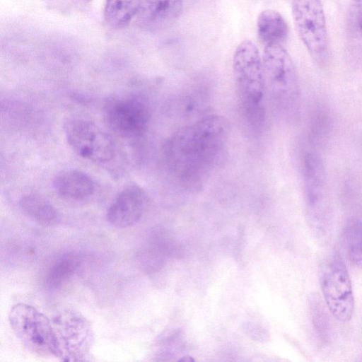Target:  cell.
Wrapping results in <instances>:
<instances>
[{
    "label": "cell",
    "mask_w": 362,
    "mask_h": 362,
    "mask_svg": "<svg viewBox=\"0 0 362 362\" xmlns=\"http://www.w3.org/2000/svg\"><path fill=\"white\" fill-rule=\"evenodd\" d=\"M22 211L29 218L42 226H52L60 221V216L55 207L44 197L30 193L20 200Z\"/></svg>",
    "instance_id": "5bb4252c"
},
{
    "label": "cell",
    "mask_w": 362,
    "mask_h": 362,
    "mask_svg": "<svg viewBox=\"0 0 362 362\" xmlns=\"http://www.w3.org/2000/svg\"><path fill=\"white\" fill-rule=\"evenodd\" d=\"M53 187L62 197L71 200H83L95 191L92 179L85 173L69 169L58 173L54 178Z\"/></svg>",
    "instance_id": "7c38bea8"
},
{
    "label": "cell",
    "mask_w": 362,
    "mask_h": 362,
    "mask_svg": "<svg viewBox=\"0 0 362 362\" xmlns=\"http://www.w3.org/2000/svg\"><path fill=\"white\" fill-rule=\"evenodd\" d=\"M140 0H106L104 16L112 28L126 26L136 16Z\"/></svg>",
    "instance_id": "2e32d148"
},
{
    "label": "cell",
    "mask_w": 362,
    "mask_h": 362,
    "mask_svg": "<svg viewBox=\"0 0 362 362\" xmlns=\"http://www.w3.org/2000/svg\"><path fill=\"white\" fill-rule=\"evenodd\" d=\"M17 338L30 352L42 356H60V344L49 319L31 305H14L8 315Z\"/></svg>",
    "instance_id": "3957f363"
},
{
    "label": "cell",
    "mask_w": 362,
    "mask_h": 362,
    "mask_svg": "<svg viewBox=\"0 0 362 362\" xmlns=\"http://www.w3.org/2000/svg\"><path fill=\"white\" fill-rule=\"evenodd\" d=\"M229 134L228 120L217 115L182 127L165 146L168 170L180 184L187 187L199 186L221 161Z\"/></svg>",
    "instance_id": "6da1fadb"
},
{
    "label": "cell",
    "mask_w": 362,
    "mask_h": 362,
    "mask_svg": "<svg viewBox=\"0 0 362 362\" xmlns=\"http://www.w3.org/2000/svg\"><path fill=\"white\" fill-rule=\"evenodd\" d=\"M180 361L189 362L190 361V358L187 356H185V357L182 358V359H180Z\"/></svg>",
    "instance_id": "ffe728a7"
},
{
    "label": "cell",
    "mask_w": 362,
    "mask_h": 362,
    "mask_svg": "<svg viewBox=\"0 0 362 362\" xmlns=\"http://www.w3.org/2000/svg\"><path fill=\"white\" fill-rule=\"evenodd\" d=\"M233 70L240 111L254 131L260 130L266 117V83L262 57L252 41L245 40L235 50Z\"/></svg>",
    "instance_id": "7a4b0ae2"
},
{
    "label": "cell",
    "mask_w": 362,
    "mask_h": 362,
    "mask_svg": "<svg viewBox=\"0 0 362 362\" xmlns=\"http://www.w3.org/2000/svg\"><path fill=\"white\" fill-rule=\"evenodd\" d=\"M292 15L299 37L317 61L327 54L328 37L321 0H292Z\"/></svg>",
    "instance_id": "ba28073f"
},
{
    "label": "cell",
    "mask_w": 362,
    "mask_h": 362,
    "mask_svg": "<svg viewBox=\"0 0 362 362\" xmlns=\"http://www.w3.org/2000/svg\"><path fill=\"white\" fill-rule=\"evenodd\" d=\"M105 118L117 135L127 139L139 138L148 127L149 103L144 95L137 93L114 97L105 105Z\"/></svg>",
    "instance_id": "8992f818"
},
{
    "label": "cell",
    "mask_w": 362,
    "mask_h": 362,
    "mask_svg": "<svg viewBox=\"0 0 362 362\" xmlns=\"http://www.w3.org/2000/svg\"><path fill=\"white\" fill-rule=\"evenodd\" d=\"M343 244L351 264L362 268V215L349 218L343 230Z\"/></svg>",
    "instance_id": "9a60e30c"
},
{
    "label": "cell",
    "mask_w": 362,
    "mask_h": 362,
    "mask_svg": "<svg viewBox=\"0 0 362 362\" xmlns=\"http://www.w3.org/2000/svg\"><path fill=\"white\" fill-rule=\"evenodd\" d=\"M64 132L68 144L81 158L97 163H105L114 158V141L93 122L70 119L64 125Z\"/></svg>",
    "instance_id": "52a82bcc"
},
{
    "label": "cell",
    "mask_w": 362,
    "mask_h": 362,
    "mask_svg": "<svg viewBox=\"0 0 362 362\" xmlns=\"http://www.w3.org/2000/svg\"><path fill=\"white\" fill-rule=\"evenodd\" d=\"M311 310L315 332L322 341H327L330 336V323L323 305L316 296L311 300Z\"/></svg>",
    "instance_id": "ac0fdd59"
},
{
    "label": "cell",
    "mask_w": 362,
    "mask_h": 362,
    "mask_svg": "<svg viewBox=\"0 0 362 362\" xmlns=\"http://www.w3.org/2000/svg\"><path fill=\"white\" fill-rule=\"evenodd\" d=\"M267 90L282 110H290L299 97L300 88L294 64L281 45L264 47L262 56Z\"/></svg>",
    "instance_id": "277c9868"
},
{
    "label": "cell",
    "mask_w": 362,
    "mask_h": 362,
    "mask_svg": "<svg viewBox=\"0 0 362 362\" xmlns=\"http://www.w3.org/2000/svg\"><path fill=\"white\" fill-rule=\"evenodd\" d=\"M304 180L306 204L314 227L325 230L328 223V205L325 172L320 158L308 153L304 160Z\"/></svg>",
    "instance_id": "9c48e42d"
},
{
    "label": "cell",
    "mask_w": 362,
    "mask_h": 362,
    "mask_svg": "<svg viewBox=\"0 0 362 362\" xmlns=\"http://www.w3.org/2000/svg\"><path fill=\"white\" fill-rule=\"evenodd\" d=\"M359 31L361 33V35H362V25H361V28H360Z\"/></svg>",
    "instance_id": "44dd1931"
},
{
    "label": "cell",
    "mask_w": 362,
    "mask_h": 362,
    "mask_svg": "<svg viewBox=\"0 0 362 362\" xmlns=\"http://www.w3.org/2000/svg\"><path fill=\"white\" fill-rule=\"evenodd\" d=\"M78 257L68 255L59 259L50 268L46 284L50 288H57L72 276L79 267Z\"/></svg>",
    "instance_id": "e0dca14e"
},
{
    "label": "cell",
    "mask_w": 362,
    "mask_h": 362,
    "mask_svg": "<svg viewBox=\"0 0 362 362\" xmlns=\"http://www.w3.org/2000/svg\"><path fill=\"white\" fill-rule=\"evenodd\" d=\"M320 285L332 315L339 322L349 321L354 310V298L349 272L338 254H332L324 261Z\"/></svg>",
    "instance_id": "5b68a950"
},
{
    "label": "cell",
    "mask_w": 362,
    "mask_h": 362,
    "mask_svg": "<svg viewBox=\"0 0 362 362\" xmlns=\"http://www.w3.org/2000/svg\"><path fill=\"white\" fill-rule=\"evenodd\" d=\"M348 19L351 28L360 30L362 25V0H350Z\"/></svg>",
    "instance_id": "d6986e66"
},
{
    "label": "cell",
    "mask_w": 362,
    "mask_h": 362,
    "mask_svg": "<svg viewBox=\"0 0 362 362\" xmlns=\"http://www.w3.org/2000/svg\"><path fill=\"white\" fill-rule=\"evenodd\" d=\"M259 39L265 45H282L288 37V26L284 17L276 11H262L257 19Z\"/></svg>",
    "instance_id": "4fadbf2b"
},
{
    "label": "cell",
    "mask_w": 362,
    "mask_h": 362,
    "mask_svg": "<svg viewBox=\"0 0 362 362\" xmlns=\"http://www.w3.org/2000/svg\"><path fill=\"white\" fill-rule=\"evenodd\" d=\"M182 7V0H140L136 16L141 28L160 30L176 21Z\"/></svg>",
    "instance_id": "8fae6325"
},
{
    "label": "cell",
    "mask_w": 362,
    "mask_h": 362,
    "mask_svg": "<svg viewBox=\"0 0 362 362\" xmlns=\"http://www.w3.org/2000/svg\"><path fill=\"white\" fill-rule=\"evenodd\" d=\"M148 203V195L140 185L128 184L118 192L110 204L107 220L116 228L131 227L141 218Z\"/></svg>",
    "instance_id": "30bf717a"
}]
</instances>
